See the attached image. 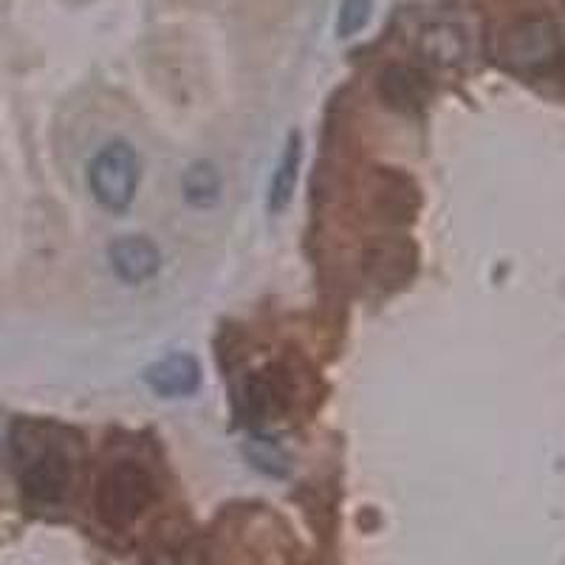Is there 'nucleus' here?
I'll use <instances>...</instances> for the list:
<instances>
[{
  "instance_id": "f257e3e1",
  "label": "nucleus",
  "mask_w": 565,
  "mask_h": 565,
  "mask_svg": "<svg viewBox=\"0 0 565 565\" xmlns=\"http://www.w3.org/2000/svg\"><path fill=\"white\" fill-rule=\"evenodd\" d=\"M498 57L518 74H548L565 57V29L552 14L512 20L498 40Z\"/></svg>"
},
{
  "instance_id": "f03ea898",
  "label": "nucleus",
  "mask_w": 565,
  "mask_h": 565,
  "mask_svg": "<svg viewBox=\"0 0 565 565\" xmlns=\"http://www.w3.org/2000/svg\"><path fill=\"white\" fill-rule=\"evenodd\" d=\"M156 498V483L139 461H116L103 472L94 494L99 521L110 529H128Z\"/></svg>"
},
{
  "instance_id": "7ed1b4c3",
  "label": "nucleus",
  "mask_w": 565,
  "mask_h": 565,
  "mask_svg": "<svg viewBox=\"0 0 565 565\" xmlns=\"http://www.w3.org/2000/svg\"><path fill=\"white\" fill-rule=\"evenodd\" d=\"M90 193L105 210L125 212L139 186V156L128 141H110L94 156L88 168Z\"/></svg>"
},
{
  "instance_id": "20e7f679",
  "label": "nucleus",
  "mask_w": 565,
  "mask_h": 565,
  "mask_svg": "<svg viewBox=\"0 0 565 565\" xmlns=\"http://www.w3.org/2000/svg\"><path fill=\"white\" fill-rule=\"evenodd\" d=\"M418 252L405 235L373 238L362 252V277L371 289L396 291L416 275Z\"/></svg>"
},
{
  "instance_id": "39448f33",
  "label": "nucleus",
  "mask_w": 565,
  "mask_h": 565,
  "mask_svg": "<svg viewBox=\"0 0 565 565\" xmlns=\"http://www.w3.org/2000/svg\"><path fill=\"white\" fill-rule=\"evenodd\" d=\"M367 204L382 224L405 226L416 221V212L422 206V190L405 170L380 168L371 173Z\"/></svg>"
},
{
  "instance_id": "423d86ee",
  "label": "nucleus",
  "mask_w": 565,
  "mask_h": 565,
  "mask_svg": "<svg viewBox=\"0 0 565 565\" xmlns=\"http://www.w3.org/2000/svg\"><path fill=\"white\" fill-rule=\"evenodd\" d=\"M71 478H74L71 458L60 447H43V450L32 452L20 467V489L29 501L43 503V507L63 501Z\"/></svg>"
},
{
  "instance_id": "0eeeda50",
  "label": "nucleus",
  "mask_w": 565,
  "mask_h": 565,
  "mask_svg": "<svg viewBox=\"0 0 565 565\" xmlns=\"http://www.w3.org/2000/svg\"><path fill=\"white\" fill-rule=\"evenodd\" d=\"M291 405V380L282 367H266L244 385V413L249 422H271Z\"/></svg>"
},
{
  "instance_id": "6e6552de",
  "label": "nucleus",
  "mask_w": 565,
  "mask_h": 565,
  "mask_svg": "<svg viewBox=\"0 0 565 565\" xmlns=\"http://www.w3.org/2000/svg\"><path fill=\"white\" fill-rule=\"evenodd\" d=\"M380 99L385 108L396 110V114H422V108L430 99V79L424 77L418 68L411 65H387L380 74Z\"/></svg>"
},
{
  "instance_id": "1a4fd4ad",
  "label": "nucleus",
  "mask_w": 565,
  "mask_h": 565,
  "mask_svg": "<svg viewBox=\"0 0 565 565\" xmlns=\"http://www.w3.org/2000/svg\"><path fill=\"white\" fill-rule=\"evenodd\" d=\"M108 260L116 277L125 282H134V286L150 280L161 266V255L156 244L141 238V235H128V238L114 241L108 249Z\"/></svg>"
},
{
  "instance_id": "9d476101",
  "label": "nucleus",
  "mask_w": 565,
  "mask_h": 565,
  "mask_svg": "<svg viewBox=\"0 0 565 565\" xmlns=\"http://www.w3.org/2000/svg\"><path fill=\"white\" fill-rule=\"evenodd\" d=\"M145 382L164 398L190 396L201 387V367L190 353H170L148 367Z\"/></svg>"
},
{
  "instance_id": "9b49d317",
  "label": "nucleus",
  "mask_w": 565,
  "mask_h": 565,
  "mask_svg": "<svg viewBox=\"0 0 565 565\" xmlns=\"http://www.w3.org/2000/svg\"><path fill=\"white\" fill-rule=\"evenodd\" d=\"M418 52L427 63L441 65V68L461 65L469 54L467 32L458 23H450V20L427 23L418 34Z\"/></svg>"
},
{
  "instance_id": "f8f14e48",
  "label": "nucleus",
  "mask_w": 565,
  "mask_h": 565,
  "mask_svg": "<svg viewBox=\"0 0 565 565\" xmlns=\"http://www.w3.org/2000/svg\"><path fill=\"white\" fill-rule=\"evenodd\" d=\"M300 159H302V145L300 134H291L286 148H282L280 164L275 170V179H271V193H269V210L280 212L289 206L291 195H295L297 179H300Z\"/></svg>"
},
{
  "instance_id": "ddd939ff",
  "label": "nucleus",
  "mask_w": 565,
  "mask_h": 565,
  "mask_svg": "<svg viewBox=\"0 0 565 565\" xmlns=\"http://www.w3.org/2000/svg\"><path fill=\"white\" fill-rule=\"evenodd\" d=\"M181 186H184L186 201L193 206H212L221 199V175L210 161H195L181 179Z\"/></svg>"
},
{
  "instance_id": "4468645a",
  "label": "nucleus",
  "mask_w": 565,
  "mask_h": 565,
  "mask_svg": "<svg viewBox=\"0 0 565 565\" xmlns=\"http://www.w3.org/2000/svg\"><path fill=\"white\" fill-rule=\"evenodd\" d=\"M246 458L255 469L266 472L271 478H286L289 476V456L277 447L271 438H249V444L244 447Z\"/></svg>"
},
{
  "instance_id": "2eb2a0df",
  "label": "nucleus",
  "mask_w": 565,
  "mask_h": 565,
  "mask_svg": "<svg viewBox=\"0 0 565 565\" xmlns=\"http://www.w3.org/2000/svg\"><path fill=\"white\" fill-rule=\"evenodd\" d=\"M373 0H342L340 20H337V34L340 38H353L371 23Z\"/></svg>"
}]
</instances>
